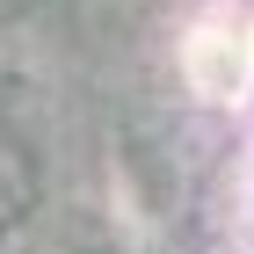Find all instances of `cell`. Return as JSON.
Returning a JSON list of instances; mask_svg holds the SVG:
<instances>
[{
    "label": "cell",
    "instance_id": "7a4b0ae2",
    "mask_svg": "<svg viewBox=\"0 0 254 254\" xmlns=\"http://www.w3.org/2000/svg\"><path fill=\"white\" fill-rule=\"evenodd\" d=\"M7 7H15V0H0V15H7Z\"/></svg>",
    "mask_w": 254,
    "mask_h": 254
},
{
    "label": "cell",
    "instance_id": "6da1fadb",
    "mask_svg": "<svg viewBox=\"0 0 254 254\" xmlns=\"http://www.w3.org/2000/svg\"><path fill=\"white\" fill-rule=\"evenodd\" d=\"M22 211H29V167H22V153L0 131V225H15Z\"/></svg>",
    "mask_w": 254,
    "mask_h": 254
}]
</instances>
